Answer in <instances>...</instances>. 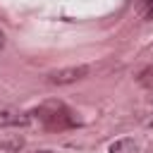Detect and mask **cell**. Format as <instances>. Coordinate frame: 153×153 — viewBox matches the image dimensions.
<instances>
[{
	"label": "cell",
	"instance_id": "7a4b0ae2",
	"mask_svg": "<svg viewBox=\"0 0 153 153\" xmlns=\"http://www.w3.org/2000/svg\"><path fill=\"white\" fill-rule=\"evenodd\" d=\"M88 74H91L88 65H72V67H62V69L50 72L48 74V84H53V86H67V84L86 79Z\"/></svg>",
	"mask_w": 153,
	"mask_h": 153
},
{
	"label": "cell",
	"instance_id": "8992f818",
	"mask_svg": "<svg viewBox=\"0 0 153 153\" xmlns=\"http://www.w3.org/2000/svg\"><path fill=\"white\" fill-rule=\"evenodd\" d=\"M139 81H141V84H146V86H148V84H153V67H151V69H146V72H141Z\"/></svg>",
	"mask_w": 153,
	"mask_h": 153
},
{
	"label": "cell",
	"instance_id": "3957f363",
	"mask_svg": "<svg viewBox=\"0 0 153 153\" xmlns=\"http://www.w3.org/2000/svg\"><path fill=\"white\" fill-rule=\"evenodd\" d=\"M31 122V117L7 103H0V129H17V127H26Z\"/></svg>",
	"mask_w": 153,
	"mask_h": 153
},
{
	"label": "cell",
	"instance_id": "5b68a950",
	"mask_svg": "<svg viewBox=\"0 0 153 153\" xmlns=\"http://www.w3.org/2000/svg\"><path fill=\"white\" fill-rule=\"evenodd\" d=\"M141 10H143V17L146 19H153V0H143Z\"/></svg>",
	"mask_w": 153,
	"mask_h": 153
},
{
	"label": "cell",
	"instance_id": "ba28073f",
	"mask_svg": "<svg viewBox=\"0 0 153 153\" xmlns=\"http://www.w3.org/2000/svg\"><path fill=\"white\" fill-rule=\"evenodd\" d=\"M146 124H148V127H153V115L148 117V122H146Z\"/></svg>",
	"mask_w": 153,
	"mask_h": 153
},
{
	"label": "cell",
	"instance_id": "6da1fadb",
	"mask_svg": "<svg viewBox=\"0 0 153 153\" xmlns=\"http://www.w3.org/2000/svg\"><path fill=\"white\" fill-rule=\"evenodd\" d=\"M33 115L38 117L41 124H45V127H50V129H65V127H72V124H74L72 112H69L62 103H45V105L36 108Z\"/></svg>",
	"mask_w": 153,
	"mask_h": 153
},
{
	"label": "cell",
	"instance_id": "277c9868",
	"mask_svg": "<svg viewBox=\"0 0 153 153\" xmlns=\"http://www.w3.org/2000/svg\"><path fill=\"white\" fill-rule=\"evenodd\" d=\"M108 153H139V146H136L134 139H120L110 146Z\"/></svg>",
	"mask_w": 153,
	"mask_h": 153
},
{
	"label": "cell",
	"instance_id": "52a82bcc",
	"mask_svg": "<svg viewBox=\"0 0 153 153\" xmlns=\"http://www.w3.org/2000/svg\"><path fill=\"white\" fill-rule=\"evenodd\" d=\"M5 48V33H2V29H0V50Z\"/></svg>",
	"mask_w": 153,
	"mask_h": 153
},
{
	"label": "cell",
	"instance_id": "9c48e42d",
	"mask_svg": "<svg viewBox=\"0 0 153 153\" xmlns=\"http://www.w3.org/2000/svg\"><path fill=\"white\" fill-rule=\"evenodd\" d=\"M36 153H55V151H36Z\"/></svg>",
	"mask_w": 153,
	"mask_h": 153
}]
</instances>
